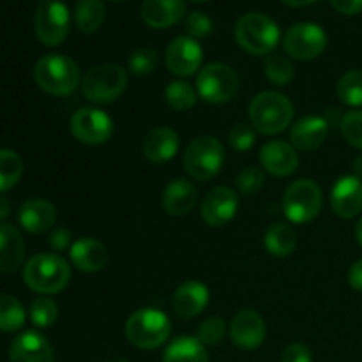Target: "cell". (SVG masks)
<instances>
[{
  "mask_svg": "<svg viewBox=\"0 0 362 362\" xmlns=\"http://www.w3.org/2000/svg\"><path fill=\"white\" fill-rule=\"evenodd\" d=\"M281 362H313V354L304 343H292L283 350Z\"/></svg>",
  "mask_w": 362,
  "mask_h": 362,
  "instance_id": "cell-42",
  "label": "cell"
},
{
  "mask_svg": "<svg viewBox=\"0 0 362 362\" xmlns=\"http://www.w3.org/2000/svg\"><path fill=\"white\" fill-rule=\"evenodd\" d=\"M25 258V243L13 225L0 223V272H14Z\"/></svg>",
  "mask_w": 362,
  "mask_h": 362,
  "instance_id": "cell-26",
  "label": "cell"
},
{
  "mask_svg": "<svg viewBox=\"0 0 362 362\" xmlns=\"http://www.w3.org/2000/svg\"><path fill=\"white\" fill-rule=\"evenodd\" d=\"M260 163L265 172L274 177H288L299 166V156L292 144L281 140H271L264 144L260 151Z\"/></svg>",
  "mask_w": 362,
  "mask_h": 362,
  "instance_id": "cell-18",
  "label": "cell"
},
{
  "mask_svg": "<svg viewBox=\"0 0 362 362\" xmlns=\"http://www.w3.org/2000/svg\"><path fill=\"white\" fill-rule=\"evenodd\" d=\"M265 250L278 258H286L296 251L297 233L286 223H272L264 237Z\"/></svg>",
  "mask_w": 362,
  "mask_h": 362,
  "instance_id": "cell-28",
  "label": "cell"
},
{
  "mask_svg": "<svg viewBox=\"0 0 362 362\" xmlns=\"http://www.w3.org/2000/svg\"><path fill=\"white\" fill-rule=\"evenodd\" d=\"M172 332L170 318L154 308L136 310L126 322V338L141 350H154L166 343Z\"/></svg>",
  "mask_w": 362,
  "mask_h": 362,
  "instance_id": "cell-4",
  "label": "cell"
},
{
  "mask_svg": "<svg viewBox=\"0 0 362 362\" xmlns=\"http://www.w3.org/2000/svg\"><path fill=\"white\" fill-rule=\"evenodd\" d=\"M158 66V52L152 48H140L129 57V69L136 76L151 74Z\"/></svg>",
  "mask_w": 362,
  "mask_h": 362,
  "instance_id": "cell-38",
  "label": "cell"
},
{
  "mask_svg": "<svg viewBox=\"0 0 362 362\" xmlns=\"http://www.w3.org/2000/svg\"><path fill=\"white\" fill-rule=\"evenodd\" d=\"M113 2H122V0H113Z\"/></svg>",
  "mask_w": 362,
  "mask_h": 362,
  "instance_id": "cell-51",
  "label": "cell"
},
{
  "mask_svg": "<svg viewBox=\"0 0 362 362\" xmlns=\"http://www.w3.org/2000/svg\"><path fill=\"white\" fill-rule=\"evenodd\" d=\"M209 297H211V293H209L207 285H204L198 279H189L175 290L172 308L177 317L189 320V318L198 317L207 308Z\"/></svg>",
  "mask_w": 362,
  "mask_h": 362,
  "instance_id": "cell-19",
  "label": "cell"
},
{
  "mask_svg": "<svg viewBox=\"0 0 362 362\" xmlns=\"http://www.w3.org/2000/svg\"><path fill=\"white\" fill-rule=\"evenodd\" d=\"M198 2H204V0H198Z\"/></svg>",
  "mask_w": 362,
  "mask_h": 362,
  "instance_id": "cell-52",
  "label": "cell"
},
{
  "mask_svg": "<svg viewBox=\"0 0 362 362\" xmlns=\"http://www.w3.org/2000/svg\"><path fill=\"white\" fill-rule=\"evenodd\" d=\"M356 237H357V243H359L361 247H362V216H361L359 221H357V225H356Z\"/></svg>",
  "mask_w": 362,
  "mask_h": 362,
  "instance_id": "cell-49",
  "label": "cell"
},
{
  "mask_svg": "<svg viewBox=\"0 0 362 362\" xmlns=\"http://www.w3.org/2000/svg\"><path fill=\"white\" fill-rule=\"evenodd\" d=\"M23 173V161L9 148H0V193L9 191L18 184Z\"/></svg>",
  "mask_w": 362,
  "mask_h": 362,
  "instance_id": "cell-31",
  "label": "cell"
},
{
  "mask_svg": "<svg viewBox=\"0 0 362 362\" xmlns=\"http://www.w3.org/2000/svg\"><path fill=\"white\" fill-rule=\"evenodd\" d=\"M349 285L356 292H362V260H357L352 267L349 269Z\"/></svg>",
  "mask_w": 362,
  "mask_h": 362,
  "instance_id": "cell-45",
  "label": "cell"
},
{
  "mask_svg": "<svg viewBox=\"0 0 362 362\" xmlns=\"http://www.w3.org/2000/svg\"><path fill=\"white\" fill-rule=\"evenodd\" d=\"M18 221L28 233H45L55 225L57 209L42 198H32L20 207Z\"/></svg>",
  "mask_w": 362,
  "mask_h": 362,
  "instance_id": "cell-22",
  "label": "cell"
},
{
  "mask_svg": "<svg viewBox=\"0 0 362 362\" xmlns=\"http://www.w3.org/2000/svg\"><path fill=\"white\" fill-rule=\"evenodd\" d=\"M332 211L343 219H352L362 212V179L345 175L336 180L331 191Z\"/></svg>",
  "mask_w": 362,
  "mask_h": 362,
  "instance_id": "cell-17",
  "label": "cell"
},
{
  "mask_svg": "<svg viewBox=\"0 0 362 362\" xmlns=\"http://www.w3.org/2000/svg\"><path fill=\"white\" fill-rule=\"evenodd\" d=\"M25 308L16 297L0 293V331H20L25 324Z\"/></svg>",
  "mask_w": 362,
  "mask_h": 362,
  "instance_id": "cell-30",
  "label": "cell"
},
{
  "mask_svg": "<svg viewBox=\"0 0 362 362\" xmlns=\"http://www.w3.org/2000/svg\"><path fill=\"white\" fill-rule=\"evenodd\" d=\"M336 94L349 106H362V69H352L339 78Z\"/></svg>",
  "mask_w": 362,
  "mask_h": 362,
  "instance_id": "cell-33",
  "label": "cell"
},
{
  "mask_svg": "<svg viewBox=\"0 0 362 362\" xmlns=\"http://www.w3.org/2000/svg\"><path fill=\"white\" fill-rule=\"evenodd\" d=\"M141 20L152 28H166L179 23L186 14L184 0H144Z\"/></svg>",
  "mask_w": 362,
  "mask_h": 362,
  "instance_id": "cell-23",
  "label": "cell"
},
{
  "mask_svg": "<svg viewBox=\"0 0 362 362\" xmlns=\"http://www.w3.org/2000/svg\"><path fill=\"white\" fill-rule=\"evenodd\" d=\"M354 172H356V175L359 177V179H362V154L354 161Z\"/></svg>",
  "mask_w": 362,
  "mask_h": 362,
  "instance_id": "cell-48",
  "label": "cell"
},
{
  "mask_svg": "<svg viewBox=\"0 0 362 362\" xmlns=\"http://www.w3.org/2000/svg\"><path fill=\"white\" fill-rule=\"evenodd\" d=\"M331 4L341 14H359L362 11V0H331Z\"/></svg>",
  "mask_w": 362,
  "mask_h": 362,
  "instance_id": "cell-44",
  "label": "cell"
},
{
  "mask_svg": "<svg viewBox=\"0 0 362 362\" xmlns=\"http://www.w3.org/2000/svg\"><path fill=\"white\" fill-rule=\"evenodd\" d=\"M179 147L180 140L175 131L170 127H156L145 134L141 152L154 165H165L175 158Z\"/></svg>",
  "mask_w": 362,
  "mask_h": 362,
  "instance_id": "cell-20",
  "label": "cell"
},
{
  "mask_svg": "<svg viewBox=\"0 0 362 362\" xmlns=\"http://www.w3.org/2000/svg\"><path fill=\"white\" fill-rule=\"evenodd\" d=\"M343 138L349 141L352 147L361 148L362 151V110H354L343 115L339 122Z\"/></svg>",
  "mask_w": 362,
  "mask_h": 362,
  "instance_id": "cell-36",
  "label": "cell"
},
{
  "mask_svg": "<svg viewBox=\"0 0 362 362\" xmlns=\"http://www.w3.org/2000/svg\"><path fill=\"white\" fill-rule=\"evenodd\" d=\"M165 60L170 73L175 76H193L197 71H200L202 62H204V49L197 39L189 35H180L168 45Z\"/></svg>",
  "mask_w": 362,
  "mask_h": 362,
  "instance_id": "cell-13",
  "label": "cell"
},
{
  "mask_svg": "<svg viewBox=\"0 0 362 362\" xmlns=\"http://www.w3.org/2000/svg\"><path fill=\"white\" fill-rule=\"evenodd\" d=\"M35 34L46 46H59L69 34V11L60 0H46L35 11Z\"/></svg>",
  "mask_w": 362,
  "mask_h": 362,
  "instance_id": "cell-12",
  "label": "cell"
},
{
  "mask_svg": "<svg viewBox=\"0 0 362 362\" xmlns=\"http://www.w3.org/2000/svg\"><path fill=\"white\" fill-rule=\"evenodd\" d=\"M212 20L207 16V14L200 13H191L186 20V32L189 34V37L193 39H202V37H207V35L212 34Z\"/></svg>",
  "mask_w": 362,
  "mask_h": 362,
  "instance_id": "cell-41",
  "label": "cell"
},
{
  "mask_svg": "<svg viewBox=\"0 0 362 362\" xmlns=\"http://www.w3.org/2000/svg\"><path fill=\"white\" fill-rule=\"evenodd\" d=\"M198 202V187L187 179H175L163 191V209L170 216H186Z\"/></svg>",
  "mask_w": 362,
  "mask_h": 362,
  "instance_id": "cell-24",
  "label": "cell"
},
{
  "mask_svg": "<svg viewBox=\"0 0 362 362\" xmlns=\"http://www.w3.org/2000/svg\"><path fill=\"white\" fill-rule=\"evenodd\" d=\"M225 163V148L216 136H200L191 141L184 154V168L194 180L214 179Z\"/></svg>",
  "mask_w": 362,
  "mask_h": 362,
  "instance_id": "cell-8",
  "label": "cell"
},
{
  "mask_svg": "<svg viewBox=\"0 0 362 362\" xmlns=\"http://www.w3.org/2000/svg\"><path fill=\"white\" fill-rule=\"evenodd\" d=\"M9 359L11 362H55V352L41 332L27 331L13 339Z\"/></svg>",
  "mask_w": 362,
  "mask_h": 362,
  "instance_id": "cell-16",
  "label": "cell"
},
{
  "mask_svg": "<svg viewBox=\"0 0 362 362\" xmlns=\"http://www.w3.org/2000/svg\"><path fill=\"white\" fill-rule=\"evenodd\" d=\"M267 327L260 313L255 310H243L230 324V338L240 350H255L264 343Z\"/></svg>",
  "mask_w": 362,
  "mask_h": 362,
  "instance_id": "cell-15",
  "label": "cell"
},
{
  "mask_svg": "<svg viewBox=\"0 0 362 362\" xmlns=\"http://www.w3.org/2000/svg\"><path fill=\"white\" fill-rule=\"evenodd\" d=\"M9 211H11L9 200H6L4 197H0V219H4L6 216H9Z\"/></svg>",
  "mask_w": 362,
  "mask_h": 362,
  "instance_id": "cell-46",
  "label": "cell"
},
{
  "mask_svg": "<svg viewBox=\"0 0 362 362\" xmlns=\"http://www.w3.org/2000/svg\"><path fill=\"white\" fill-rule=\"evenodd\" d=\"M35 83L52 95L73 94L81 85L78 64L62 53H48L41 57L34 67Z\"/></svg>",
  "mask_w": 362,
  "mask_h": 362,
  "instance_id": "cell-2",
  "label": "cell"
},
{
  "mask_svg": "<svg viewBox=\"0 0 362 362\" xmlns=\"http://www.w3.org/2000/svg\"><path fill=\"white\" fill-rule=\"evenodd\" d=\"M105 4L101 0H80L76 4V25L83 34H92L105 21Z\"/></svg>",
  "mask_w": 362,
  "mask_h": 362,
  "instance_id": "cell-29",
  "label": "cell"
},
{
  "mask_svg": "<svg viewBox=\"0 0 362 362\" xmlns=\"http://www.w3.org/2000/svg\"><path fill=\"white\" fill-rule=\"evenodd\" d=\"M283 48L296 60H313L327 48V34L317 23H296L283 35Z\"/></svg>",
  "mask_w": 362,
  "mask_h": 362,
  "instance_id": "cell-10",
  "label": "cell"
},
{
  "mask_svg": "<svg viewBox=\"0 0 362 362\" xmlns=\"http://www.w3.org/2000/svg\"><path fill=\"white\" fill-rule=\"evenodd\" d=\"M69 264L55 253L35 255L23 267L25 285L42 296L62 292L69 285Z\"/></svg>",
  "mask_w": 362,
  "mask_h": 362,
  "instance_id": "cell-1",
  "label": "cell"
},
{
  "mask_svg": "<svg viewBox=\"0 0 362 362\" xmlns=\"http://www.w3.org/2000/svg\"><path fill=\"white\" fill-rule=\"evenodd\" d=\"M329 133V122L324 117H304L297 120L296 126L290 131V144L296 151L310 152L317 151L325 141Z\"/></svg>",
  "mask_w": 362,
  "mask_h": 362,
  "instance_id": "cell-21",
  "label": "cell"
},
{
  "mask_svg": "<svg viewBox=\"0 0 362 362\" xmlns=\"http://www.w3.org/2000/svg\"><path fill=\"white\" fill-rule=\"evenodd\" d=\"M239 209V197L228 186H216L202 202V218L209 226H225L232 221Z\"/></svg>",
  "mask_w": 362,
  "mask_h": 362,
  "instance_id": "cell-14",
  "label": "cell"
},
{
  "mask_svg": "<svg viewBox=\"0 0 362 362\" xmlns=\"http://www.w3.org/2000/svg\"><path fill=\"white\" fill-rule=\"evenodd\" d=\"M265 175L260 168L247 166L235 177V184L243 194H257L264 187Z\"/></svg>",
  "mask_w": 362,
  "mask_h": 362,
  "instance_id": "cell-39",
  "label": "cell"
},
{
  "mask_svg": "<svg viewBox=\"0 0 362 362\" xmlns=\"http://www.w3.org/2000/svg\"><path fill=\"white\" fill-rule=\"evenodd\" d=\"M165 99L168 106L179 112H186L197 105L198 92L191 83L182 80H175L165 88Z\"/></svg>",
  "mask_w": 362,
  "mask_h": 362,
  "instance_id": "cell-32",
  "label": "cell"
},
{
  "mask_svg": "<svg viewBox=\"0 0 362 362\" xmlns=\"http://www.w3.org/2000/svg\"><path fill=\"white\" fill-rule=\"evenodd\" d=\"M226 332V322L219 317H211L207 320H204L198 327V339H200L204 345L214 346L219 345L225 338Z\"/></svg>",
  "mask_w": 362,
  "mask_h": 362,
  "instance_id": "cell-37",
  "label": "cell"
},
{
  "mask_svg": "<svg viewBox=\"0 0 362 362\" xmlns=\"http://www.w3.org/2000/svg\"><path fill=\"white\" fill-rule=\"evenodd\" d=\"M108 362H129V361L124 359V357H113V359H110Z\"/></svg>",
  "mask_w": 362,
  "mask_h": 362,
  "instance_id": "cell-50",
  "label": "cell"
},
{
  "mask_svg": "<svg viewBox=\"0 0 362 362\" xmlns=\"http://www.w3.org/2000/svg\"><path fill=\"white\" fill-rule=\"evenodd\" d=\"M292 119L293 105L281 92H260L250 103L251 126L262 134L281 133L290 126Z\"/></svg>",
  "mask_w": 362,
  "mask_h": 362,
  "instance_id": "cell-3",
  "label": "cell"
},
{
  "mask_svg": "<svg viewBox=\"0 0 362 362\" xmlns=\"http://www.w3.org/2000/svg\"><path fill=\"white\" fill-rule=\"evenodd\" d=\"M163 362H209V354L198 338L180 336L166 346Z\"/></svg>",
  "mask_w": 362,
  "mask_h": 362,
  "instance_id": "cell-27",
  "label": "cell"
},
{
  "mask_svg": "<svg viewBox=\"0 0 362 362\" xmlns=\"http://www.w3.org/2000/svg\"><path fill=\"white\" fill-rule=\"evenodd\" d=\"M71 240H73V233H71L67 228H64V226H59V228H55L52 232L48 243L53 251L60 253V251H66L67 247L71 246Z\"/></svg>",
  "mask_w": 362,
  "mask_h": 362,
  "instance_id": "cell-43",
  "label": "cell"
},
{
  "mask_svg": "<svg viewBox=\"0 0 362 362\" xmlns=\"http://www.w3.org/2000/svg\"><path fill=\"white\" fill-rule=\"evenodd\" d=\"M235 41L251 55H269L279 45V28L265 14L247 13L235 23Z\"/></svg>",
  "mask_w": 362,
  "mask_h": 362,
  "instance_id": "cell-5",
  "label": "cell"
},
{
  "mask_svg": "<svg viewBox=\"0 0 362 362\" xmlns=\"http://www.w3.org/2000/svg\"><path fill=\"white\" fill-rule=\"evenodd\" d=\"M324 197L315 180L300 179L290 184L283 197V211L293 225H306L313 221L322 211Z\"/></svg>",
  "mask_w": 362,
  "mask_h": 362,
  "instance_id": "cell-7",
  "label": "cell"
},
{
  "mask_svg": "<svg viewBox=\"0 0 362 362\" xmlns=\"http://www.w3.org/2000/svg\"><path fill=\"white\" fill-rule=\"evenodd\" d=\"M264 71L267 80L276 87H285L296 76L293 64L283 55H269L264 64Z\"/></svg>",
  "mask_w": 362,
  "mask_h": 362,
  "instance_id": "cell-34",
  "label": "cell"
},
{
  "mask_svg": "<svg viewBox=\"0 0 362 362\" xmlns=\"http://www.w3.org/2000/svg\"><path fill=\"white\" fill-rule=\"evenodd\" d=\"M255 141H257V133L250 124H237L228 133L230 147L237 152H247L253 147Z\"/></svg>",
  "mask_w": 362,
  "mask_h": 362,
  "instance_id": "cell-40",
  "label": "cell"
},
{
  "mask_svg": "<svg viewBox=\"0 0 362 362\" xmlns=\"http://www.w3.org/2000/svg\"><path fill=\"white\" fill-rule=\"evenodd\" d=\"M239 90V76L230 66L214 62L200 69L197 78L198 98L212 105H223L235 98Z\"/></svg>",
  "mask_w": 362,
  "mask_h": 362,
  "instance_id": "cell-9",
  "label": "cell"
},
{
  "mask_svg": "<svg viewBox=\"0 0 362 362\" xmlns=\"http://www.w3.org/2000/svg\"><path fill=\"white\" fill-rule=\"evenodd\" d=\"M127 88V73L117 64H101L85 73L81 92L95 105H110L117 101Z\"/></svg>",
  "mask_w": 362,
  "mask_h": 362,
  "instance_id": "cell-6",
  "label": "cell"
},
{
  "mask_svg": "<svg viewBox=\"0 0 362 362\" xmlns=\"http://www.w3.org/2000/svg\"><path fill=\"white\" fill-rule=\"evenodd\" d=\"M57 317H59V306L49 297H37L30 304V320L35 327H49L55 324Z\"/></svg>",
  "mask_w": 362,
  "mask_h": 362,
  "instance_id": "cell-35",
  "label": "cell"
},
{
  "mask_svg": "<svg viewBox=\"0 0 362 362\" xmlns=\"http://www.w3.org/2000/svg\"><path fill=\"white\" fill-rule=\"evenodd\" d=\"M71 262L78 271L99 272L108 264V250L92 237H83L71 246Z\"/></svg>",
  "mask_w": 362,
  "mask_h": 362,
  "instance_id": "cell-25",
  "label": "cell"
},
{
  "mask_svg": "<svg viewBox=\"0 0 362 362\" xmlns=\"http://www.w3.org/2000/svg\"><path fill=\"white\" fill-rule=\"evenodd\" d=\"M285 2L286 6H292V7H304V6H310V4L318 2V0H281Z\"/></svg>",
  "mask_w": 362,
  "mask_h": 362,
  "instance_id": "cell-47",
  "label": "cell"
},
{
  "mask_svg": "<svg viewBox=\"0 0 362 362\" xmlns=\"http://www.w3.org/2000/svg\"><path fill=\"white\" fill-rule=\"evenodd\" d=\"M71 133L85 145H101L112 138L113 120L99 108H80L71 117Z\"/></svg>",
  "mask_w": 362,
  "mask_h": 362,
  "instance_id": "cell-11",
  "label": "cell"
}]
</instances>
